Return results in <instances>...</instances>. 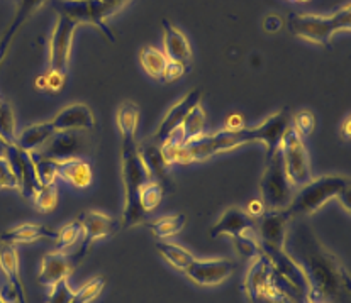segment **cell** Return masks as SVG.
<instances>
[{
	"label": "cell",
	"instance_id": "cell-27",
	"mask_svg": "<svg viewBox=\"0 0 351 303\" xmlns=\"http://www.w3.org/2000/svg\"><path fill=\"white\" fill-rule=\"evenodd\" d=\"M145 226L152 230V234L155 237H158L160 241H167L182 233L187 226V215L184 213H175V215H165L160 219L146 220Z\"/></svg>",
	"mask_w": 351,
	"mask_h": 303
},
{
	"label": "cell",
	"instance_id": "cell-14",
	"mask_svg": "<svg viewBox=\"0 0 351 303\" xmlns=\"http://www.w3.org/2000/svg\"><path fill=\"white\" fill-rule=\"evenodd\" d=\"M200 102H202V92H200L199 88H193V90L185 94L177 103H173V105L168 109V112L165 114L163 120H161L160 126L156 127L155 134L152 135L153 141H156L158 144H163L175 131L180 129L185 117H187L193 107L199 105Z\"/></svg>",
	"mask_w": 351,
	"mask_h": 303
},
{
	"label": "cell",
	"instance_id": "cell-22",
	"mask_svg": "<svg viewBox=\"0 0 351 303\" xmlns=\"http://www.w3.org/2000/svg\"><path fill=\"white\" fill-rule=\"evenodd\" d=\"M138 151L149 180H156L160 181V183L163 180H167L171 166L170 163L167 161V158H165L161 144L153 141L152 137H148V141L138 144Z\"/></svg>",
	"mask_w": 351,
	"mask_h": 303
},
{
	"label": "cell",
	"instance_id": "cell-45",
	"mask_svg": "<svg viewBox=\"0 0 351 303\" xmlns=\"http://www.w3.org/2000/svg\"><path fill=\"white\" fill-rule=\"evenodd\" d=\"M248 302L250 303H297L290 297H285V295H278V297H253V298H248Z\"/></svg>",
	"mask_w": 351,
	"mask_h": 303
},
{
	"label": "cell",
	"instance_id": "cell-44",
	"mask_svg": "<svg viewBox=\"0 0 351 303\" xmlns=\"http://www.w3.org/2000/svg\"><path fill=\"white\" fill-rule=\"evenodd\" d=\"M246 213H248L250 217H252V219H260L261 215H263L265 212H267V209H265V205H263V202L260 200V198H255V200H252L248 203V205H246V210H245Z\"/></svg>",
	"mask_w": 351,
	"mask_h": 303
},
{
	"label": "cell",
	"instance_id": "cell-34",
	"mask_svg": "<svg viewBox=\"0 0 351 303\" xmlns=\"http://www.w3.org/2000/svg\"><path fill=\"white\" fill-rule=\"evenodd\" d=\"M232 246H234L236 254L239 256L241 259H246V261H252L255 256H258L261 252L260 249V242H258V236L255 229L245 230L239 236L231 237Z\"/></svg>",
	"mask_w": 351,
	"mask_h": 303
},
{
	"label": "cell",
	"instance_id": "cell-42",
	"mask_svg": "<svg viewBox=\"0 0 351 303\" xmlns=\"http://www.w3.org/2000/svg\"><path fill=\"white\" fill-rule=\"evenodd\" d=\"M189 70H191L189 66L182 65V63L170 62V60H168V65H167V68H165L163 75H161V78H160V81H161V83H173V81L180 80V78L184 77V75L187 73Z\"/></svg>",
	"mask_w": 351,
	"mask_h": 303
},
{
	"label": "cell",
	"instance_id": "cell-38",
	"mask_svg": "<svg viewBox=\"0 0 351 303\" xmlns=\"http://www.w3.org/2000/svg\"><path fill=\"white\" fill-rule=\"evenodd\" d=\"M64 83H66V75L46 71L41 77H38V80H36V88H38L39 92H43V94L55 95L63 90Z\"/></svg>",
	"mask_w": 351,
	"mask_h": 303
},
{
	"label": "cell",
	"instance_id": "cell-32",
	"mask_svg": "<svg viewBox=\"0 0 351 303\" xmlns=\"http://www.w3.org/2000/svg\"><path fill=\"white\" fill-rule=\"evenodd\" d=\"M165 197L163 183L156 180H148L141 188H139V205L143 212L148 215L153 213L161 205Z\"/></svg>",
	"mask_w": 351,
	"mask_h": 303
},
{
	"label": "cell",
	"instance_id": "cell-36",
	"mask_svg": "<svg viewBox=\"0 0 351 303\" xmlns=\"http://www.w3.org/2000/svg\"><path fill=\"white\" fill-rule=\"evenodd\" d=\"M106 288V278L104 276H94L90 280L85 281L82 288L73 291L70 303H92L100 297V293Z\"/></svg>",
	"mask_w": 351,
	"mask_h": 303
},
{
	"label": "cell",
	"instance_id": "cell-47",
	"mask_svg": "<svg viewBox=\"0 0 351 303\" xmlns=\"http://www.w3.org/2000/svg\"><path fill=\"white\" fill-rule=\"evenodd\" d=\"M341 133H343V137H345L346 141H350V137H351V117L350 116H346L345 120H343Z\"/></svg>",
	"mask_w": 351,
	"mask_h": 303
},
{
	"label": "cell",
	"instance_id": "cell-5",
	"mask_svg": "<svg viewBox=\"0 0 351 303\" xmlns=\"http://www.w3.org/2000/svg\"><path fill=\"white\" fill-rule=\"evenodd\" d=\"M287 27L295 38L329 48L335 34L350 33L351 7L346 3L329 16L293 12L287 17Z\"/></svg>",
	"mask_w": 351,
	"mask_h": 303
},
{
	"label": "cell",
	"instance_id": "cell-19",
	"mask_svg": "<svg viewBox=\"0 0 351 303\" xmlns=\"http://www.w3.org/2000/svg\"><path fill=\"white\" fill-rule=\"evenodd\" d=\"M250 229H255V219H252V217H250L245 210L239 209V207H229L228 210H224L223 215L219 217V220L210 227L209 234L213 239L223 236L234 237Z\"/></svg>",
	"mask_w": 351,
	"mask_h": 303
},
{
	"label": "cell",
	"instance_id": "cell-51",
	"mask_svg": "<svg viewBox=\"0 0 351 303\" xmlns=\"http://www.w3.org/2000/svg\"><path fill=\"white\" fill-rule=\"evenodd\" d=\"M0 65H2V63H0Z\"/></svg>",
	"mask_w": 351,
	"mask_h": 303
},
{
	"label": "cell",
	"instance_id": "cell-15",
	"mask_svg": "<svg viewBox=\"0 0 351 303\" xmlns=\"http://www.w3.org/2000/svg\"><path fill=\"white\" fill-rule=\"evenodd\" d=\"M56 133H88L95 129V116L87 103H70L51 120Z\"/></svg>",
	"mask_w": 351,
	"mask_h": 303
},
{
	"label": "cell",
	"instance_id": "cell-25",
	"mask_svg": "<svg viewBox=\"0 0 351 303\" xmlns=\"http://www.w3.org/2000/svg\"><path fill=\"white\" fill-rule=\"evenodd\" d=\"M56 134L55 127L51 126V122H39L32 124V126L26 127L24 131H21L16 137V146L21 148L26 153H38L53 135Z\"/></svg>",
	"mask_w": 351,
	"mask_h": 303
},
{
	"label": "cell",
	"instance_id": "cell-37",
	"mask_svg": "<svg viewBox=\"0 0 351 303\" xmlns=\"http://www.w3.org/2000/svg\"><path fill=\"white\" fill-rule=\"evenodd\" d=\"M31 202L34 203L36 210L41 213H49L58 207V188L56 185L49 187H38V190L32 195Z\"/></svg>",
	"mask_w": 351,
	"mask_h": 303
},
{
	"label": "cell",
	"instance_id": "cell-16",
	"mask_svg": "<svg viewBox=\"0 0 351 303\" xmlns=\"http://www.w3.org/2000/svg\"><path fill=\"white\" fill-rule=\"evenodd\" d=\"M85 149H87V137L84 133H56L38 153L55 161H64V159L80 158Z\"/></svg>",
	"mask_w": 351,
	"mask_h": 303
},
{
	"label": "cell",
	"instance_id": "cell-46",
	"mask_svg": "<svg viewBox=\"0 0 351 303\" xmlns=\"http://www.w3.org/2000/svg\"><path fill=\"white\" fill-rule=\"evenodd\" d=\"M241 127H245V120H243V116H239V114H232L231 117H229L228 120H226V127L224 129H241Z\"/></svg>",
	"mask_w": 351,
	"mask_h": 303
},
{
	"label": "cell",
	"instance_id": "cell-28",
	"mask_svg": "<svg viewBox=\"0 0 351 303\" xmlns=\"http://www.w3.org/2000/svg\"><path fill=\"white\" fill-rule=\"evenodd\" d=\"M156 252L161 256V259L168 263L171 268L184 271L193 263V254L189 249L182 248L180 244H175L170 241H158L156 242Z\"/></svg>",
	"mask_w": 351,
	"mask_h": 303
},
{
	"label": "cell",
	"instance_id": "cell-10",
	"mask_svg": "<svg viewBox=\"0 0 351 303\" xmlns=\"http://www.w3.org/2000/svg\"><path fill=\"white\" fill-rule=\"evenodd\" d=\"M56 14L70 17L77 26L90 24V26L97 27V31L107 41L112 42V44L116 42V38L107 26V19L104 17V12L97 0H56Z\"/></svg>",
	"mask_w": 351,
	"mask_h": 303
},
{
	"label": "cell",
	"instance_id": "cell-33",
	"mask_svg": "<svg viewBox=\"0 0 351 303\" xmlns=\"http://www.w3.org/2000/svg\"><path fill=\"white\" fill-rule=\"evenodd\" d=\"M32 163H34V171L39 187L56 185V180L60 178L58 161H55L51 158H46V156L39 155V153H32Z\"/></svg>",
	"mask_w": 351,
	"mask_h": 303
},
{
	"label": "cell",
	"instance_id": "cell-3",
	"mask_svg": "<svg viewBox=\"0 0 351 303\" xmlns=\"http://www.w3.org/2000/svg\"><path fill=\"white\" fill-rule=\"evenodd\" d=\"M351 185L350 178L345 174H324V176L313 178L297 188L292 202L285 212L290 219L297 217H309L321 210L322 207L331 200H338L346 213L351 212L350 203Z\"/></svg>",
	"mask_w": 351,
	"mask_h": 303
},
{
	"label": "cell",
	"instance_id": "cell-9",
	"mask_svg": "<svg viewBox=\"0 0 351 303\" xmlns=\"http://www.w3.org/2000/svg\"><path fill=\"white\" fill-rule=\"evenodd\" d=\"M0 271L5 278V285L0 290L2 300L5 303H29L26 285L21 274L19 251L16 246L0 242Z\"/></svg>",
	"mask_w": 351,
	"mask_h": 303
},
{
	"label": "cell",
	"instance_id": "cell-23",
	"mask_svg": "<svg viewBox=\"0 0 351 303\" xmlns=\"http://www.w3.org/2000/svg\"><path fill=\"white\" fill-rule=\"evenodd\" d=\"M56 230L49 229L48 226L36 222H24L19 226L7 229L5 233L0 236V242L5 244L19 246V244H31V242H38L41 239H48V241H55Z\"/></svg>",
	"mask_w": 351,
	"mask_h": 303
},
{
	"label": "cell",
	"instance_id": "cell-17",
	"mask_svg": "<svg viewBox=\"0 0 351 303\" xmlns=\"http://www.w3.org/2000/svg\"><path fill=\"white\" fill-rule=\"evenodd\" d=\"M77 263L73 261L70 252L51 251L45 254L41 259V268H39L38 281L45 288L55 287L56 283L63 280H70L71 274L77 269Z\"/></svg>",
	"mask_w": 351,
	"mask_h": 303
},
{
	"label": "cell",
	"instance_id": "cell-2",
	"mask_svg": "<svg viewBox=\"0 0 351 303\" xmlns=\"http://www.w3.org/2000/svg\"><path fill=\"white\" fill-rule=\"evenodd\" d=\"M290 120H292V116L289 109H282L268 116L263 122L255 127L245 126L241 129H223L219 133L204 134L184 146L167 141L161 144V149L170 166L206 161L221 153L253 144V142H261L267 149V156H270L280 148L282 137L290 127Z\"/></svg>",
	"mask_w": 351,
	"mask_h": 303
},
{
	"label": "cell",
	"instance_id": "cell-18",
	"mask_svg": "<svg viewBox=\"0 0 351 303\" xmlns=\"http://www.w3.org/2000/svg\"><path fill=\"white\" fill-rule=\"evenodd\" d=\"M5 158L10 163V166H12L14 174H16L21 195L31 200L32 195H34V192L39 187L38 178H36L34 163H32V155L31 153L23 151L16 144H10L9 149H7Z\"/></svg>",
	"mask_w": 351,
	"mask_h": 303
},
{
	"label": "cell",
	"instance_id": "cell-4",
	"mask_svg": "<svg viewBox=\"0 0 351 303\" xmlns=\"http://www.w3.org/2000/svg\"><path fill=\"white\" fill-rule=\"evenodd\" d=\"M121 176L124 187V212L119 224L121 229L141 226L146 222V213L139 205V188L149 180L138 151L136 135H121Z\"/></svg>",
	"mask_w": 351,
	"mask_h": 303
},
{
	"label": "cell",
	"instance_id": "cell-39",
	"mask_svg": "<svg viewBox=\"0 0 351 303\" xmlns=\"http://www.w3.org/2000/svg\"><path fill=\"white\" fill-rule=\"evenodd\" d=\"M290 124L300 137H307V135L313 134L314 127H316V117L309 110H302V112H297L295 116H292Z\"/></svg>",
	"mask_w": 351,
	"mask_h": 303
},
{
	"label": "cell",
	"instance_id": "cell-8",
	"mask_svg": "<svg viewBox=\"0 0 351 303\" xmlns=\"http://www.w3.org/2000/svg\"><path fill=\"white\" fill-rule=\"evenodd\" d=\"M77 27L78 26L70 19V17L63 16V14H58V16H56L55 27H53L51 38H49L48 70L46 71L66 75Z\"/></svg>",
	"mask_w": 351,
	"mask_h": 303
},
{
	"label": "cell",
	"instance_id": "cell-30",
	"mask_svg": "<svg viewBox=\"0 0 351 303\" xmlns=\"http://www.w3.org/2000/svg\"><path fill=\"white\" fill-rule=\"evenodd\" d=\"M82 237H84V226H82L80 219H75L66 222L64 226L60 227L56 230L55 236V244H56V251L62 252H70L80 244Z\"/></svg>",
	"mask_w": 351,
	"mask_h": 303
},
{
	"label": "cell",
	"instance_id": "cell-7",
	"mask_svg": "<svg viewBox=\"0 0 351 303\" xmlns=\"http://www.w3.org/2000/svg\"><path fill=\"white\" fill-rule=\"evenodd\" d=\"M282 159H284L285 173H287L290 183L293 188H300L307 181L313 180V170H311L309 155H307L306 144L302 137L293 131L292 124L287 129V133L282 137L280 144Z\"/></svg>",
	"mask_w": 351,
	"mask_h": 303
},
{
	"label": "cell",
	"instance_id": "cell-21",
	"mask_svg": "<svg viewBox=\"0 0 351 303\" xmlns=\"http://www.w3.org/2000/svg\"><path fill=\"white\" fill-rule=\"evenodd\" d=\"M46 3V0H17V7H16V14H14L12 21H10L9 26L5 27L3 31L2 38H0V63L3 62V58L9 53L10 44H12L14 38L16 34L19 33L21 27L41 9L43 5Z\"/></svg>",
	"mask_w": 351,
	"mask_h": 303
},
{
	"label": "cell",
	"instance_id": "cell-35",
	"mask_svg": "<svg viewBox=\"0 0 351 303\" xmlns=\"http://www.w3.org/2000/svg\"><path fill=\"white\" fill-rule=\"evenodd\" d=\"M0 137L7 144H16L17 137V120L12 105L0 98Z\"/></svg>",
	"mask_w": 351,
	"mask_h": 303
},
{
	"label": "cell",
	"instance_id": "cell-50",
	"mask_svg": "<svg viewBox=\"0 0 351 303\" xmlns=\"http://www.w3.org/2000/svg\"><path fill=\"white\" fill-rule=\"evenodd\" d=\"M0 303H5V302H3V300H2V297H0Z\"/></svg>",
	"mask_w": 351,
	"mask_h": 303
},
{
	"label": "cell",
	"instance_id": "cell-26",
	"mask_svg": "<svg viewBox=\"0 0 351 303\" xmlns=\"http://www.w3.org/2000/svg\"><path fill=\"white\" fill-rule=\"evenodd\" d=\"M204 131H206V112H204L202 105L199 103V105L193 107V109L191 110V114L185 117V120H184V124L180 126V129L175 131V133L171 134L167 141L177 142V144L184 146V144H187V142L193 141V139H197V137H200V135L206 134Z\"/></svg>",
	"mask_w": 351,
	"mask_h": 303
},
{
	"label": "cell",
	"instance_id": "cell-24",
	"mask_svg": "<svg viewBox=\"0 0 351 303\" xmlns=\"http://www.w3.org/2000/svg\"><path fill=\"white\" fill-rule=\"evenodd\" d=\"M58 174L63 181H66L73 188H78V190L88 188L94 180V171H92L90 165L82 158L58 161Z\"/></svg>",
	"mask_w": 351,
	"mask_h": 303
},
{
	"label": "cell",
	"instance_id": "cell-12",
	"mask_svg": "<svg viewBox=\"0 0 351 303\" xmlns=\"http://www.w3.org/2000/svg\"><path fill=\"white\" fill-rule=\"evenodd\" d=\"M78 219L82 220V226H84V237L75 249H78L84 256L92 251L95 242L114 236L121 229L119 220L104 212H97V210H85Z\"/></svg>",
	"mask_w": 351,
	"mask_h": 303
},
{
	"label": "cell",
	"instance_id": "cell-40",
	"mask_svg": "<svg viewBox=\"0 0 351 303\" xmlns=\"http://www.w3.org/2000/svg\"><path fill=\"white\" fill-rule=\"evenodd\" d=\"M73 297V290L70 287V280H63L49 288L48 303H70Z\"/></svg>",
	"mask_w": 351,
	"mask_h": 303
},
{
	"label": "cell",
	"instance_id": "cell-31",
	"mask_svg": "<svg viewBox=\"0 0 351 303\" xmlns=\"http://www.w3.org/2000/svg\"><path fill=\"white\" fill-rule=\"evenodd\" d=\"M116 126L121 135H138L139 107L134 102L121 103L116 112Z\"/></svg>",
	"mask_w": 351,
	"mask_h": 303
},
{
	"label": "cell",
	"instance_id": "cell-29",
	"mask_svg": "<svg viewBox=\"0 0 351 303\" xmlns=\"http://www.w3.org/2000/svg\"><path fill=\"white\" fill-rule=\"evenodd\" d=\"M139 63H141L143 70L146 71L148 77L160 81L161 75L168 65V58L161 49L155 48V46H143L139 49Z\"/></svg>",
	"mask_w": 351,
	"mask_h": 303
},
{
	"label": "cell",
	"instance_id": "cell-6",
	"mask_svg": "<svg viewBox=\"0 0 351 303\" xmlns=\"http://www.w3.org/2000/svg\"><path fill=\"white\" fill-rule=\"evenodd\" d=\"M293 195L295 188L285 173L282 151L278 148L277 151L267 156V166L260 180V200L263 202L265 209L275 212V210H287Z\"/></svg>",
	"mask_w": 351,
	"mask_h": 303
},
{
	"label": "cell",
	"instance_id": "cell-48",
	"mask_svg": "<svg viewBox=\"0 0 351 303\" xmlns=\"http://www.w3.org/2000/svg\"><path fill=\"white\" fill-rule=\"evenodd\" d=\"M10 144H7L2 137H0V158H5L7 156V149H9Z\"/></svg>",
	"mask_w": 351,
	"mask_h": 303
},
{
	"label": "cell",
	"instance_id": "cell-11",
	"mask_svg": "<svg viewBox=\"0 0 351 303\" xmlns=\"http://www.w3.org/2000/svg\"><path fill=\"white\" fill-rule=\"evenodd\" d=\"M290 220L292 219L285 210H275V212L267 210L260 219L255 220V230L261 252L285 249Z\"/></svg>",
	"mask_w": 351,
	"mask_h": 303
},
{
	"label": "cell",
	"instance_id": "cell-49",
	"mask_svg": "<svg viewBox=\"0 0 351 303\" xmlns=\"http://www.w3.org/2000/svg\"><path fill=\"white\" fill-rule=\"evenodd\" d=\"M293 2H309V0H293Z\"/></svg>",
	"mask_w": 351,
	"mask_h": 303
},
{
	"label": "cell",
	"instance_id": "cell-1",
	"mask_svg": "<svg viewBox=\"0 0 351 303\" xmlns=\"http://www.w3.org/2000/svg\"><path fill=\"white\" fill-rule=\"evenodd\" d=\"M285 249L311 285L307 303H350L351 278L341 259L329 251L304 217L290 220Z\"/></svg>",
	"mask_w": 351,
	"mask_h": 303
},
{
	"label": "cell",
	"instance_id": "cell-41",
	"mask_svg": "<svg viewBox=\"0 0 351 303\" xmlns=\"http://www.w3.org/2000/svg\"><path fill=\"white\" fill-rule=\"evenodd\" d=\"M0 190H19V183L7 158H0Z\"/></svg>",
	"mask_w": 351,
	"mask_h": 303
},
{
	"label": "cell",
	"instance_id": "cell-43",
	"mask_svg": "<svg viewBox=\"0 0 351 303\" xmlns=\"http://www.w3.org/2000/svg\"><path fill=\"white\" fill-rule=\"evenodd\" d=\"M97 2H99L100 9H102L104 17L109 21V17H112L116 12H119L129 0H97Z\"/></svg>",
	"mask_w": 351,
	"mask_h": 303
},
{
	"label": "cell",
	"instance_id": "cell-13",
	"mask_svg": "<svg viewBox=\"0 0 351 303\" xmlns=\"http://www.w3.org/2000/svg\"><path fill=\"white\" fill-rule=\"evenodd\" d=\"M238 268V263L229 258L221 259H193L185 269L189 280L199 287H217L224 283Z\"/></svg>",
	"mask_w": 351,
	"mask_h": 303
},
{
	"label": "cell",
	"instance_id": "cell-20",
	"mask_svg": "<svg viewBox=\"0 0 351 303\" xmlns=\"http://www.w3.org/2000/svg\"><path fill=\"white\" fill-rule=\"evenodd\" d=\"M161 26H163V53L167 55V58L170 62L182 63V65L191 68L192 48L187 36L167 19L161 21Z\"/></svg>",
	"mask_w": 351,
	"mask_h": 303
}]
</instances>
